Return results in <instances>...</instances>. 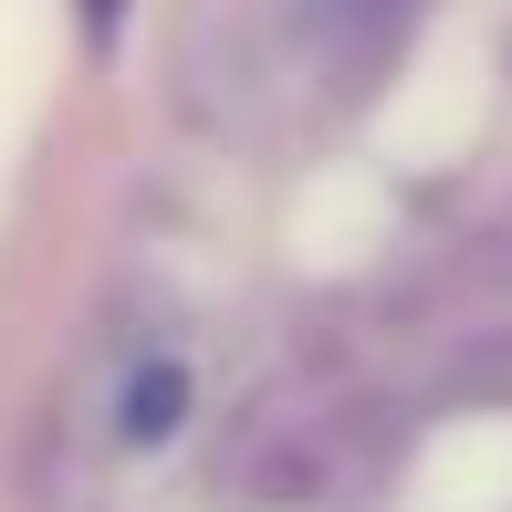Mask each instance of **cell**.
I'll use <instances>...</instances> for the list:
<instances>
[{
	"instance_id": "6da1fadb",
	"label": "cell",
	"mask_w": 512,
	"mask_h": 512,
	"mask_svg": "<svg viewBox=\"0 0 512 512\" xmlns=\"http://www.w3.org/2000/svg\"><path fill=\"white\" fill-rule=\"evenodd\" d=\"M189 398H199L189 356L147 345V356H126V366H115V387H105V429L126 439V450H157V439L178 429V408H189Z\"/></svg>"
}]
</instances>
